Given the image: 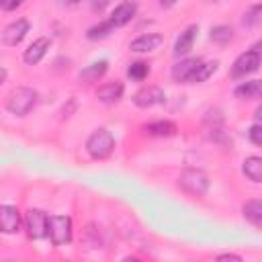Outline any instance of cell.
Masks as SVG:
<instances>
[{
  "label": "cell",
  "instance_id": "13",
  "mask_svg": "<svg viewBox=\"0 0 262 262\" xmlns=\"http://www.w3.org/2000/svg\"><path fill=\"white\" fill-rule=\"evenodd\" d=\"M135 12H137V4H135V2H121V4L115 6V10L111 12L108 20L113 23L115 29H117V27H125L127 23L133 20Z\"/></svg>",
  "mask_w": 262,
  "mask_h": 262
},
{
  "label": "cell",
  "instance_id": "19",
  "mask_svg": "<svg viewBox=\"0 0 262 262\" xmlns=\"http://www.w3.org/2000/svg\"><path fill=\"white\" fill-rule=\"evenodd\" d=\"M106 70H108V61L106 59H98V61H92L90 66H86L84 70H80L78 76L84 82H96L106 74Z\"/></svg>",
  "mask_w": 262,
  "mask_h": 262
},
{
  "label": "cell",
  "instance_id": "25",
  "mask_svg": "<svg viewBox=\"0 0 262 262\" xmlns=\"http://www.w3.org/2000/svg\"><path fill=\"white\" fill-rule=\"evenodd\" d=\"M260 16H262V4H256L244 14V25H254L260 20Z\"/></svg>",
  "mask_w": 262,
  "mask_h": 262
},
{
  "label": "cell",
  "instance_id": "20",
  "mask_svg": "<svg viewBox=\"0 0 262 262\" xmlns=\"http://www.w3.org/2000/svg\"><path fill=\"white\" fill-rule=\"evenodd\" d=\"M242 172L252 182H262V158L260 156H248L242 164Z\"/></svg>",
  "mask_w": 262,
  "mask_h": 262
},
{
  "label": "cell",
  "instance_id": "8",
  "mask_svg": "<svg viewBox=\"0 0 262 262\" xmlns=\"http://www.w3.org/2000/svg\"><path fill=\"white\" fill-rule=\"evenodd\" d=\"M27 33H29V20L27 18H16L2 31V43L8 45V47H14L25 39Z\"/></svg>",
  "mask_w": 262,
  "mask_h": 262
},
{
  "label": "cell",
  "instance_id": "30",
  "mask_svg": "<svg viewBox=\"0 0 262 262\" xmlns=\"http://www.w3.org/2000/svg\"><path fill=\"white\" fill-rule=\"evenodd\" d=\"M178 0H160V6L162 8H170V6H174Z\"/></svg>",
  "mask_w": 262,
  "mask_h": 262
},
{
  "label": "cell",
  "instance_id": "14",
  "mask_svg": "<svg viewBox=\"0 0 262 262\" xmlns=\"http://www.w3.org/2000/svg\"><path fill=\"white\" fill-rule=\"evenodd\" d=\"M196 33H199V27H196V25H188V27L178 35V39H176V43H174V55H176V57L186 55V53L192 49L194 39H196Z\"/></svg>",
  "mask_w": 262,
  "mask_h": 262
},
{
  "label": "cell",
  "instance_id": "21",
  "mask_svg": "<svg viewBox=\"0 0 262 262\" xmlns=\"http://www.w3.org/2000/svg\"><path fill=\"white\" fill-rule=\"evenodd\" d=\"M217 68H219V61L217 59H209V61H201V66L194 70V74L190 76V80H188V84H201V82H205V80H209L215 72H217Z\"/></svg>",
  "mask_w": 262,
  "mask_h": 262
},
{
  "label": "cell",
  "instance_id": "29",
  "mask_svg": "<svg viewBox=\"0 0 262 262\" xmlns=\"http://www.w3.org/2000/svg\"><path fill=\"white\" fill-rule=\"evenodd\" d=\"M219 260H242V256H237V254H221V256H217Z\"/></svg>",
  "mask_w": 262,
  "mask_h": 262
},
{
  "label": "cell",
  "instance_id": "31",
  "mask_svg": "<svg viewBox=\"0 0 262 262\" xmlns=\"http://www.w3.org/2000/svg\"><path fill=\"white\" fill-rule=\"evenodd\" d=\"M254 117H256V121H258V123H262V104L254 111Z\"/></svg>",
  "mask_w": 262,
  "mask_h": 262
},
{
  "label": "cell",
  "instance_id": "15",
  "mask_svg": "<svg viewBox=\"0 0 262 262\" xmlns=\"http://www.w3.org/2000/svg\"><path fill=\"white\" fill-rule=\"evenodd\" d=\"M233 94H235V98H239V100H258V98H262V80H248V82H242L239 86H235Z\"/></svg>",
  "mask_w": 262,
  "mask_h": 262
},
{
  "label": "cell",
  "instance_id": "27",
  "mask_svg": "<svg viewBox=\"0 0 262 262\" xmlns=\"http://www.w3.org/2000/svg\"><path fill=\"white\" fill-rule=\"evenodd\" d=\"M25 0H0V8L4 12H10V10H16L18 6H23Z\"/></svg>",
  "mask_w": 262,
  "mask_h": 262
},
{
  "label": "cell",
  "instance_id": "4",
  "mask_svg": "<svg viewBox=\"0 0 262 262\" xmlns=\"http://www.w3.org/2000/svg\"><path fill=\"white\" fill-rule=\"evenodd\" d=\"M49 239L53 246H66L72 242V219L68 215L49 217Z\"/></svg>",
  "mask_w": 262,
  "mask_h": 262
},
{
  "label": "cell",
  "instance_id": "6",
  "mask_svg": "<svg viewBox=\"0 0 262 262\" xmlns=\"http://www.w3.org/2000/svg\"><path fill=\"white\" fill-rule=\"evenodd\" d=\"M262 63V53L258 49H250L242 55H237V59L231 66V78H244L252 72H256Z\"/></svg>",
  "mask_w": 262,
  "mask_h": 262
},
{
  "label": "cell",
  "instance_id": "5",
  "mask_svg": "<svg viewBox=\"0 0 262 262\" xmlns=\"http://www.w3.org/2000/svg\"><path fill=\"white\" fill-rule=\"evenodd\" d=\"M25 229L31 239H41L49 233V217L41 209H29L25 215Z\"/></svg>",
  "mask_w": 262,
  "mask_h": 262
},
{
  "label": "cell",
  "instance_id": "17",
  "mask_svg": "<svg viewBox=\"0 0 262 262\" xmlns=\"http://www.w3.org/2000/svg\"><path fill=\"white\" fill-rule=\"evenodd\" d=\"M123 84L121 82H106V84H102V86H98V90H96V96H98V100L100 102H106V104H111V102H117V100H121V96H123Z\"/></svg>",
  "mask_w": 262,
  "mask_h": 262
},
{
  "label": "cell",
  "instance_id": "16",
  "mask_svg": "<svg viewBox=\"0 0 262 262\" xmlns=\"http://www.w3.org/2000/svg\"><path fill=\"white\" fill-rule=\"evenodd\" d=\"M242 215L248 223H252L254 227L262 229V201L260 199H250L242 205Z\"/></svg>",
  "mask_w": 262,
  "mask_h": 262
},
{
  "label": "cell",
  "instance_id": "1",
  "mask_svg": "<svg viewBox=\"0 0 262 262\" xmlns=\"http://www.w3.org/2000/svg\"><path fill=\"white\" fill-rule=\"evenodd\" d=\"M35 104H37V90L29 86H16L6 96V111L14 117L29 115L35 108Z\"/></svg>",
  "mask_w": 262,
  "mask_h": 262
},
{
  "label": "cell",
  "instance_id": "11",
  "mask_svg": "<svg viewBox=\"0 0 262 262\" xmlns=\"http://www.w3.org/2000/svg\"><path fill=\"white\" fill-rule=\"evenodd\" d=\"M0 225L4 233H18L20 231V213L14 205L0 207Z\"/></svg>",
  "mask_w": 262,
  "mask_h": 262
},
{
  "label": "cell",
  "instance_id": "28",
  "mask_svg": "<svg viewBox=\"0 0 262 262\" xmlns=\"http://www.w3.org/2000/svg\"><path fill=\"white\" fill-rule=\"evenodd\" d=\"M111 4V0H92V10H102Z\"/></svg>",
  "mask_w": 262,
  "mask_h": 262
},
{
  "label": "cell",
  "instance_id": "7",
  "mask_svg": "<svg viewBox=\"0 0 262 262\" xmlns=\"http://www.w3.org/2000/svg\"><path fill=\"white\" fill-rule=\"evenodd\" d=\"M164 98H166V94L160 86H147V88H141L139 92H135L133 102L139 108H151L156 104H162Z\"/></svg>",
  "mask_w": 262,
  "mask_h": 262
},
{
  "label": "cell",
  "instance_id": "10",
  "mask_svg": "<svg viewBox=\"0 0 262 262\" xmlns=\"http://www.w3.org/2000/svg\"><path fill=\"white\" fill-rule=\"evenodd\" d=\"M162 43H164V37L160 33H145V35H139L137 39H133L129 43V49L133 53H149V51H156Z\"/></svg>",
  "mask_w": 262,
  "mask_h": 262
},
{
  "label": "cell",
  "instance_id": "12",
  "mask_svg": "<svg viewBox=\"0 0 262 262\" xmlns=\"http://www.w3.org/2000/svg\"><path fill=\"white\" fill-rule=\"evenodd\" d=\"M49 45H51V41H49L47 37H39V39H35V41L25 49V53H23L25 63H29V66H37V63L45 57Z\"/></svg>",
  "mask_w": 262,
  "mask_h": 262
},
{
  "label": "cell",
  "instance_id": "9",
  "mask_svg": "<svg viewBox=\"0 0 262 262\" xmlns=\"http://www.w3.org/2000/svg\"><path fill=\"white\" fill-rule=\"evenodd\" d=\"M201 57H186V59H180L178 63L172 66V80L174 82H180V84H188L190 76L194 74V70L201 66Z\"/></svg>",
  "mask_w": 262,
  "mask_h": 262
},
{
  "label": "cell",
  "instance_id": "24",
  "mask_svg": "<svg viewBox=\"0 0 262 262\" xmlns=\"http://www.w3.org/2000/svg\"><path fill=\"white\" fill-rule=\"evenodd\" d=\"M147 74H149V66H147L145 61H133V63L127 68V76H129L131 80H137V82L145 80Z\"/></svg>",
  "mask_w": 262,
  "mask_h": 262
},
{
  "label": "cell",
  "instance_id": "3",
  "mask_svg": "<svg viewBox=\"0 0 262 262\" xmlns=\"http://www.w3.org/2000/svg\"><path fill=\"white\" fill-rule=\"evenodd\" d=\"M115 149V137L108 129L100 127V129H94L90 133V137L86 139V151L90 154V158L94 160H104L113 154Z\"/></svg>",
  "mask_w": 262,
  "mask_h": 262
},
{
  "label": "cell",
  "instance_id": "32",
  "mask_svg": "<svg viewBox=\"0 0 262 262\" xmlns=\"http://www.w3.org/2000/svg\"><path fill=\"white\" fill-rule=\"evenodd\" d=\"M6 78H8V72H6V68H2V74H0V82H6Z\"/></svg>",
  "mask_w": 262,
  "mask_h": 262
},
{
  "label": "cell",
  "instance_id": "2",
  "mask_svg": "<svg viewBox=\"0 0 262 262\" xmlns=\"http://www.w3.org/2000/svg\"><path fill=\"white\" fill-rule=\"evenodd\" d=\"M178 186L184 192L192 194V196H205L209 192L211 180H209V176L203 170H199V168H186L178 176Z\"/></svg>",
  "mask_w": 262,
  "mask_h": 262
},
{
  "label": "cell",
  "instance_id": "22",
  "mask_svg": "<svg viewBox=\"0 0 262 262\" xmlns=\"http://www.w3.org/2000/svg\"><path fill=\"white\" fill-rule=\"evenodd\" d=\"M113 23L111 20H102V23H98V25H94V27H90L88 31H86V39H90V41H96V39H104V37H108L111 33H113Z\"/></svg>",
  "mask_w": 262,
  "mask_h": 262
},
{
  "label": "cell",
  "instance_id": "18",
  "mask_svg": "<svg viewBox=\"0 0 262 262\" xmlns=\"http://www.w3.org/2000/svg\"><path fill=\"white\" fill-rule=\"evenodd\" d=\"M143 129H145L147 135H154V137H172V135H176V131H178L176 123H172V121H168V119H160V121L147 123Z\"/></svg>",
  "mask_w": 262,
  "mask_h": 262
},
{
  "label": "cell",
  "instance_id": "26",
  "mask_svg": "<svg viewBox=\"0 0 262 262\" xmlns=\"http://www.w3.org/2000/svg\"><path fill=\"white\" fill-rule=\"evenodd\" d=\"M248 137H250V141H252L254 145L262 147V123L252 125V127L248 129Z\"/></svg>",
  "mask_w": 262,
  "mask_h": 262
},
{
  "label": "cell",
  "instance_id": "23",
  "mask_svg": "<svg viewBox=\"0 0 262 262\" xmlns=\"http://www.w3.org/2000/svg\"><path fill=\"white\" fill-rule=\"evenodd\" d=\"M231 39H233L231 27H227V25H217V27L211 29V41H213V43L225 45V43H229Z\"/></svg>",
  "mask_w": 262,
  "mask_h": 262
},
{
  "label": "cell",
  "instance_id": "33",
  "mask_svg": "<svg viewBox=\"0 0 262 262\" xmlns=\"http://www.w3.org/2000/svg\"><path fill=\"white\" fill-rule=\"evenodd\" d=\"M68 4H78V2H82V0H66Z\"/></svg>",
  "mask_w": 262,
  "mask_h": 262
}]
</instances>
